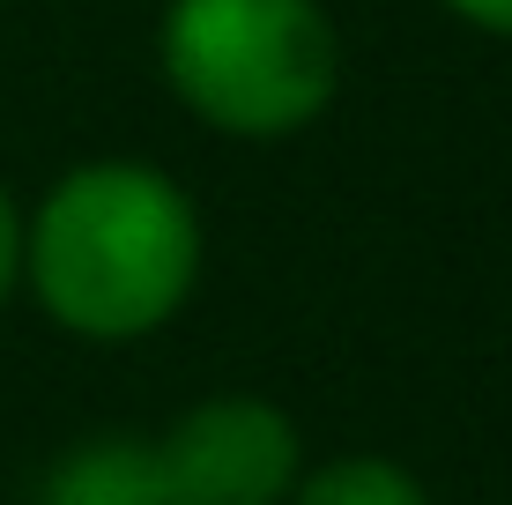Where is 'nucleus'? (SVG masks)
<instances>
[{"label":"nucleus","mask_w":512,"mask_h":505,"mask_svg":"<svg viewBox=\"0 0 512 505\" xmlns=\"http://www.w3.org/2000/svg\"><path fill=\"white\" fill-rule=\"evenodd\" d=\"M23 275L82 342H141L193 298L201 216L171 171L141 156L75 164L23 216Z\"/></svg>","instance_id":"f257e3e1"},{"label":"nucleus","mask_w":512,"mask_h":505,"mask_svg":"<svg viewBox=\"0 0 512 505\" xmlns=\"http://www.w3.org/2000/svg\"><path fill=\"white\" fill-rule=\"evenodd\" d=\"M156 60L171 97L238 142H282L342 90V38L320 0H171Z\"/></svg>","instance_id":"f03ea898"},{"label":"nucleus","mask_w":512,"mask_h":505,"mask_svg":"<svg viewBox=\"0 0 512 505\" xmlns=\"http://www.w3.org/2000/svg\"><path fill=\"white\" fill-rule=\"evenodd\" d=\"M179 505H282L305 476L297 424L260 394H208L156 439Z\"/></svg>","instance_id":"7ed1b4c3"},{"label":"nucleus","mask_w":512,"mask_h":505,"mask_svg":"<svg viewBox=\"0 0 512 505\" xmlns=\"http://www.w3.org/2000/svg\"><path fill=\"white\" fill-rule=\"evenodd\" d=\"M38 505H179V491L156 461V439L104 431V439H82L75 454L45 468Z\"/></svg>","instance_id":"20e7f679"},{"label":"nucleus","mask_w":512,"mask_h":505,"mask_svg":"<svg viewBox=\"0 0 512 505\" xmlns=\"http://www.w3.org/2000/svg\"><path fill=\"white\" fill-rule=\"evenodd\" d=\"M282 505H431V498H423V483L401 461L342 454V461H320L312 476H297V491Z\"/></svg>","instance_id":"39448f33"},{"label":"nucleus","mask_w":512,"mask_h":505,"mask_svg":"<svg viewBox=\"0 0 512 505\" xmlns=\"http://www.w3.org/2000/svg\"><path fill=\"white\" fill-rule=\"evenodd\" d=\"M15 283H23V208H15L8 179H0V305H8Z\"/></svg>","instance_id":"423d86ee"},{"label":"nucleus","mask_w":512,"mask_h":505,"mask_svg":"<svg viewBox=\"0 0 512 505\" xmlns=\"http://www.w3.org/2000/svg\"><path fill=\"white\" fill-rule=\"evenodd\" d=\"M461 23H475V30H490V38H512V0H446Z\"/></svg>","instance_id":"0eeeda50"}]
</instances>
